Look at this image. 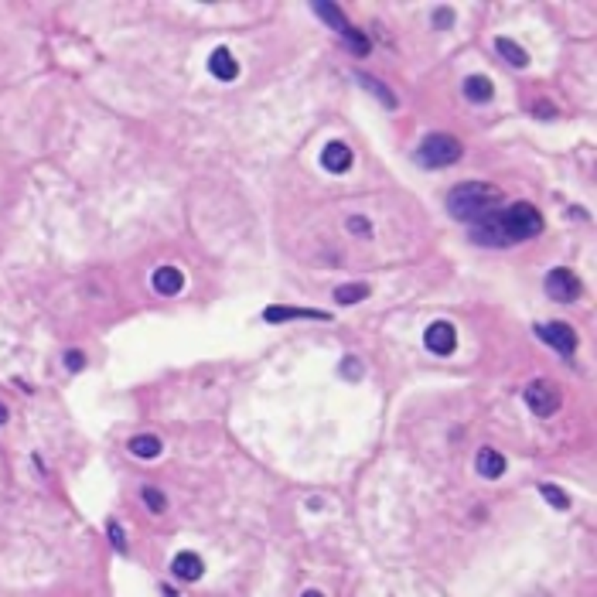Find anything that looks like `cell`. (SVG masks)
<instances>
[{
    "label": "cell",
    "mask_w": 597,
    "mask_h": 597,
    "mask_svg": "<svg viewBox=\"0 0 597 597\" xmlns=\"http://www.w3.org/2000/svg\"><path fill=\"white\" fill-rule=\"evenodd\" d=\"M498 199H502V195H498L495 184L464 181L447 195V209H451V215H454L458 222H478V219H485V215L495 212Z\"/></svg>",
    "instance_id": "obj_1"
},
{
    "label": "cell",
    "mask_w": 597,
    "mask_h": 597,
    "mask_svg": "<svg viewBox=\"0 0 597 597\" xmlns=\"http://www.w3.org/2000/svg\"><path fill=\"white\" fill-rule=\"evenodd\" d=\"M498 229L506 236V243H522V239H533L543 232V215H539L536 205H526V201H516L508 205L506 212H498Z\"/></svg>",
    "instance_id": "obj_2"
},
{
    "label": "cell",
    "mask_w": 597,
    "mask_h": 597,
    "mask_svg": "<svg viewBox=\"0 0 597 597\" xmlns=\"http://www.w3.org/2000/svg\"><path fill=\"white\" fill-rule=\"evenodd\" d=\"M461 144L451 134H430L423 137V144L416 147V161L423 164V168H451V164H458L461 161Z\"/></svg>",
    "instance_id": "obj_3"
},
{
    "label": "cell",
    "mask_w": 597,
    "mask_h": 597,
    "mask_svg": "<svg viewBox=\"0 0 597 597\" xmlns=\"http://www.w3.org/2000/svg\"><path fill=\"white\" fill-rule=\"evenodd\" d=\"M560 389L550 383V379H533L526 386V406L533 410L536 416H550L560 410Z\"/></svg>",
    "instance_id": "obj_4"
},
{
    "label": "cell",
    "mask_w": 597,
    "mask_h": 597,
    "mask_svg": "<svg viewBox=\"0 0 597 597\" xmlns=\"http://www.w3.org/2000/svg\"><path fill=\"white\" fill-rule=\"evenodd\" d=\"M546 294L553 301H560V304H570V301L581 297V280H577V274H570L567 266H556L546 276Z\"/></svg>",
    "instance_id": "obj_5"
},
{
    "label": "cell",
    "mask_w": 597,
    "mask_h": 597,
    "mask_svg": "<svg viewBox=\"0 0 597 597\" xmlns=\"http://www.w3.org/2000/svg\"><path fill=\"white\" fill-rule=\"evenodd\" d=\"M536 335L543 338L550 348H556L560 355H573V352H577V331H573L570 324H563V321L536 324Z\"/></svg>",
    "instance_id": "obj_6"
},
{
    "label": "cell",
    "mask_w": 597,
    "mask_h": 597,
    "mask_svg": "<svg viewBox=\"0 0 597 597\" xmlns=\"http://www.w3.org/2000/svg\"><path fill=\"white\" fill-rule=\"evenodd\" d=\"M423 345H427L433 355H451L458 348V331L451 321H433L423 335Z\"/></svg>",
    "instance_id": "obj_7"
},
{
    "label": "cell",
    "mask_w": 597,
    "mask_h": 597,
    "mask_svg": "<svg viewBox=\"0 0 597 597\" xmlns=\"http://www.w3.org/2000/svg\"><path fill=\"white\" fill-rule=\"evenodd\" d=\"M352 151H348V144H341V140H331L328 147L321 151V164L324 171H331V174H345V171L352 168Z\"/></svg>",
    "instance_id": "obj_8"
},
{
    "label": "cell",
    "mask_w": 597,
    "mask_h": 597,
    "mask_svg": "<svg viewBox=\"0 0 597 597\" xmlns=\"http://www.w3.org/2000/svg\"><path fill=\"white\" fill-rule=\"evenodd\" d=\"M209 72L215 79H222V82H232V79L239 76V61L232 59L229 48H215L212 55H209Z\"/></svg>",
    "instance_id": "obj_9"
},
{
    "label": "cell",
    "mask_w": 597,
    "mask_h": 597,
    "mask_svg": "<svg viewBox=\"0 0 597 597\" xmlns=\"http://www.w3.org/2000/svg\"><path fill=\"white\" fill-rule=\"evenodd\" d=\"M184 287V276L178 266H157L154 270V291L164 294V297H174V294Z\"/></svg>",
    "instance_id": "obj_10"
},
{
    "label": "cell",
    "mask_w": 597,
    "mask_h": 597,
    "mask_svg": "<svg viewBox=\"0 0 597 597\" xmlns=\"http://www.w3.org/2000/svg\"><path fill=\"white\" fill-rule=\"evenodd\" d=\"M475 468H478V475L481 478H502L506 475V458H502L498 451H491V447H481V451H478Z\"/></svg>",
    "instance_id": "obj_11"
},
{
    "label": "cell",
    "mask_w": 597,
    "mask_h": 597,
    "mask_svg": "<svg viewBox=\"0 0 597 597\" xmlns=\"http://www.w3.org/2000/svg\"><path fill=\"white\" fill-rule=\"evenodd\" d=\"M171 570H174V577H178V581H199L201 570H205V563H201V556H195V553L184 550V553L174 556Z\"/></svg>",
    "instance_id": "obj_12"
},
{
    "label": "cell",
    "mask_w": 597,
    "mask_h": 597,
    "mask_svg": "<svg viewBox=\"0 0 597 597\" xmlns=\"http://www.w3.org/2000/svg\"><path fill=\"white\" fill-rule=\"evenodd\" d=\"M464 96H468L471 103H488L491 96H495V86H491V79H485V76H468L464 79Z\"/></svg>",
    "instance_id": "obj_13"
},
{
    "label": "cell",
    "mask_w": 597,
    "mask_h": 597,
    "mask_svg": "<svg viewBox=\"0 0 597 597\" xmlns=\"http://www.w3.org/2000/svg\"><path fill=\"white\" fill-rule=\"evenodd\" d=\"M495 51H498L508 65H516V69H526V65H529V55H526L522 45H516L512 38H495Z\"/></svg>",
    "instance_id": "obj_14"
},
{
    "label": "cell",
    "mask_w": 597,
    "mask_h": 597,
    "mask_svg": "<svg viewBox=\"0 0 597 597\" xmlns=\"http://www.w3.org/2000/svg\"><path fill=\"white\" fill-rule=\"evenodd\" d=\"M130 454H134V458H140V461H151V458H157V454H161V441H157L154 433H140V437H134V441H130Z\"/></svg>",
    "instance_id": "obj_15"
},
{
    "label": "cell",
    "mask_w": 597,
    "mask_h": 597,
    "mask_svg": "<svg viewBox=\"0 0 597 597\" xmlns=\"http://www.w3.org/2000/svg\"><path fill=\"white\" fill-rule=\"evenodd\" d=\"M266 321H291V318H324V311H301V307H266L263 311Z\"/></svg>",
    "instance_id": "obj_16"
},
{
    "label": "cell",
    "mask_w": 597,
    "mask_h": 597,
    "mask_svg": "<svg viewBox=\"0 0 597 597\" xmlns=\"http://www.w3.org/2000/svg\"><path fill=\"white\" fill-rule=\"evenodd\" d=\"M314 14L321 17V21H328V28H335L338 34H345V28H348V21L341 17L338 4H314Z\"/></svg>",
    "instance_id": "obj_17"
},
{
    "label": "cell",
    "mask_w": 597,
    "mask_h": 597,
    "mask_svg": "<svg viewBox=\"0 0 597 597\" xmlns=\"http://www.w3.org/2000/svg\"><path fill=\"white\" fill-rule=\"evenodd\" d=\"M358 86H366V89L372 92V96H376V99H379L386 109H396V96L386 89V86H379V82H376L372 76H358Z\"/></svg>",
    "instance_id": "obj_18"
},
{
    "label": "cell",
    "mask_w": 597,
    "mask_h": 597,
    "mask_svg": "<svg viewBox=\"0 0 597 597\" xmlns=\"http://www.w3.org/2000/svg\"><path fill=\"white\" fill-rule=\"evenodd\" d=\"M335 297H338V304H358V301L368 297V287L366 284H345V287L335 291Z\"/></svg>",
    "instance_id": "obj_19"
},
{
    "label": "cell",
    "mask_w": 597,
    "mask_h": 597,
    "mask_svg": "<svg viewBox=\"0 0 597 597\" xmlns=\"http://www.w3.org/2000/svg\"><path fill=\"white\" fill-rule=\"evenodd\" d=\"M539 491H543V498H546L553 508H560V512H563V508H570V498L560 488H556V485H550V481H546V485H539Z\"/></svg>",
    "instance_id": "obj_20"
},
{
    "label": "cell",
    "mask_w": 597,
    "mask_h": 597,
    "mask_svg": "<svg viewBox=\"0 0 597 597\" xmlns=\"http://www.w3.org/2000/svg\"><path fill=\"white\" fill-rule=\"evenodd\" d=\"M341 38L348 41V48H352L355 55H368V38H366V34H362V31H355L352 24L345 28V34H341Z\"/></svg>",
    "instance_id": "obj_21"
},
{
    "label": "cell",
    "mask_w": 597,
    "mask_h": 597,
    "mask_svg": "<svg viewBox=\"0 0 597 597\" xmlns=\"http://www.w3.org/2000/svg\"><path fill=\"white\" fill-rule=\"evenodd\" d=\"M140 495H144V502H147V508H151V512H164V508H168V498H164V491L154 488V485H147V488L140 491Z\"/></svg>",
    "instance_id": "obj_22"
},
{
    "label": "cell",
    "mask_w": 597,
    "mask_h": 597,
    "mask_svg": "<svg viewBox=\"0 0 597 597\" xmlns=\"http://www.w3.org/2000/svg\"><path fill=\"white\" fill-rule=\"evenodd\" d=\"M65 366L72 368V372H79V368L86 366V355L79 352V348H69V352H65Z\"/></svg>",
    "instance_id": "obj_23"
},
{
    "label": "cell",
    "mask_w": 597,
    "mask_h": 597,
    "mask_svg": "<svg viewBox=\"0 0 597 597\" xmlns=\"http://www.w3.org/2000/svg\"><path fill=\"white\" fill-rule=\"evenodd\" d=\"M451 21H454V11H451V7H437V11H433V24H437V28H451Z\"/></svg>",
    "instance_id": "obj_24"
},
{
    "label": "cell",
    "mask_w": 597,
    "mask_h": 597,
    "mask_svg": "<svg viewBox=\"0 0 597 597\" xmlns=\"http://www.w3.org/2000/svg\"><path fill=\"white\" fill-rule=\"evenodd\" d=\"M109 539H113V546H116V550H126V539H123V529L120 526H116V522H109Z\"/></svg>",
    "instance_id": "obj_25"
},
{
    "label": "cell",
    "mask_w": 597,
    "mask_h": 597,
    "mask_svg": "<svg viewBox=\"0 0 597 597\" xmlns=\"http://www.w3.org/2000/svg\"><path fill=\"white\" fill-rule=\"evenodd\" d=\"M341 372L352 376V379H358V376H362V362H358V358H345V362H341Z\"/></svg>",
    "instance_id": "obj_26"
},
{
    "label": "cell",
    "mask_w": 597,
    "mask_h": 597,
    "mask_svg": "<svg viewBox=\"0 0 597 597\" xmlns=\"http://www.w3.org/2000/svg\"><path fill=\"white\" fill-rule=\"evenodd\" d=\"M348 229L352 232H372V226H368V219H362V215H352V219H348Z\"/></svg>",
    "instance_id": "obj_27"
},
{
    "label": "cell",
    "mask_w": 597,
    "mask_h": 597,
    "mask_svg": "<svg viewBox=\"0 0 597 597\" xmlns=\"http://www.w3.org/2000/svg\"><path fill=\"white\" fill-rule=\"evenodd\" d=\"M0 423H7V406L0 403Z\"/></svg>",
    "instance_id": "obj_28"
},
{
    "label": "cell",
    "mask_w": 597,
    "mask_h": 597,
    "mask_svg": "<svg viewBox=\"0 0 597 597\" xmlns=\"http://www.w3.org/2000/svg\"><path fill=\"white\" fill-rule=\"evenodd\" d=\"M304 597H324L321 591H304Z\"/></svg>",
    "instance_id": "obj_29"
}]
</instances>
